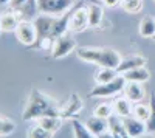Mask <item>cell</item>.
<instances>
[{
  "instance_id": "6da1fadb",
  "label": "cell",
  "mask_w": 155,
  "mask_h": 138,
  "mask_svg": "<svg viewBox=\"0 0 155 138\" xmlns=\"http://www.w3.org/2000/svg\"><path fill=\"white\" fill-rule=\"evenodd\" d=\"M59 110L61 107H58L54 99H51L50 96L39 90H33L28 98L27 107L22 113V118L25 121H33L42 117H51V115L59 117Z\"/></svg>"
},
{
  "instance_id": "7a4b0ae2",
  "label": "cell",
  "mask_w": 155,
  "mask_h": 138,
  "mask_svg": "<svg viewBox=\"0 0 155 138\" xmlns=\"http://www.w3.org/2000/svg\"><path fill=\"white\" fill-rule=\"evenodd\" d=\"M76 54L81 61L88 64H96L106 68H116L121 62V56L113 48L104 47H81L76 50Z\"/></svg>"
},
{
  "instance_id": "3957f363",
  "label": "cell",
  "mask_w": 155,
  "mask_h": 138,
  "mask_svg": "<svg viewBox=\"0 0 155 138\" xmlns=\"http://www.w3.org/2000/svg\"><path fill=\"white\" fill-rule=\"evenodd\" d=\"M126 85V79L123 74H118L115 79L106 82V84H96V87H93V90L88 93L90 98H109V96H115L116 93L123 92Z\"/></svg>"
},
{
  "instance_id": "277c9868",
  "label": "cell",
  "mask_w": 155,
  "mask_h": 138,
  "mask_svg": "<svg viewBox=\"0 0 155 138\" xmlns=\"http://www.w3.org/2000/svg\"><path fill=\"white\" fill-rule=\"evenodd\" d=\"M16 37L17 41L25 45V47H34L37 42V30L34 22L28 20V19H22L16 28Z\"/></svg>"
},
{
  "instance_id": "5b68a950",
  "label": "cell",
  "mask_w": 155,
  "mask_h": 138,
  "mask_svg": "<svg viewBox=\"0 0 155 138\" xmlns=\"http://www.w3.org/2000/svg\"><path fill=\"white\" fill-rule=\"evenodd\" d=\"M36 3L41 14L62 16L71 8L73 0H36Z\"/></svg>"
},
{
  "instance_id": "8992f818",
  "label": "cell",
  "mask_w": 155,
  "mask_h": 138,
  "mask_svg": "<svg viewBox=\"0 0 155 138\" xmlns=\"http://www.w3.org/2000/svg\"><path fill=\"white\" fill-rule=\"evenodd\" d=\"M58 16H50V14H39L36 16V19L33 20L37 30V42L44 41V39H53L51 33H53V27H54V20Z\"/></svg>"
},
{
  "instance_id": "52a82bcc",
  "label": "cell",
  "mask_w": 155,
  "mask_h": 138,
  "mask_svg": "<svg viewBox=\"0 0 155 138\" xmlns=\"http://www.w3.org/2000/svg\"><path fill=\"white\" fill-rule=\"evenodd\" d=\"M76 48V42L73 37L64 34V36H59L54 39L53 42V48H51V56L54 59H62L68 56L73 50Z\"/></svg>"
},
{
  "instance_id": "ba28073f",
  "label": "cell",
  "mask_w": 155,
  "mask_h": 138,
  "mask_svg": "<svg viewBox=\"0 0 155 138\" xmlns=\"http://www.w3.org/2000/svg\"><path fill=\"white\" fill-rule=\"evenodd\" d=\"M88 27V14H87V8H76L70 12V19H68V31L73 33H81Z\"/></svg>"
},
{
  "instance_id": "9c48e42d",
  "label": "cell",
  "mask_w": 155,
  "mask_h": 138,
  "mask_svg": "<svg viewBox=\"0 0 155 138\" xmlns=\"http://www.w3.org/2000/svg\"><path fill=\"white\" fill-rule=\"evenodd\" d=\"M22 20V16L19 14V11L11 8L6 11H2V17H0V25H2V31L5 33H11L16 31L19 22Z\"/></svg>"
},
{
  "instance_id": "30bf717a",
  "label": "cell",
  "mask_w": 155,
  "mask_h": 138,
  "mask_svg": "<svg viewBox=\"0 0 155 138\" xmlns=\"http://www.w3.org/2000/svg\"><path fill=\"white\" fill-rule=\"evenodd\" d=\"M124 96L129 99L130 103H140L144 99V95H146V90L141 82H134V81H126V85H124Z\"/></svg>"
},
{
  "instance_id": "8fae6325",
  "label": "cell",
  "mask_w": 155,
  "mask_h": 138,
  "mask_svg": "<svg viewBox=\"0 0 155 138\" xmlns=\"http://www.w3.org/2000/svg\"><path fill=\"white\" fill-rule=\"evenodd\" d=\"M146 64V58L141 56V54H129L126 58H121V62L120 65L116 67V71L120 74L121 73H126L129 70H134V68H138V67H144Z\"/></svg>"
},
{
  "instance_id": "7c38bea8",
  "label": "cell",
  "mask_w": 155,
  "mask_h": 138,
  "mask_svg": "<svg viewBox=\"0 0 155 138\" xmlns=\"http://www.w3.org/2000/svg\"><path fill=\"white\" fill-rule=\"evenodd\" d=\"M124 121V126H126V130L129 133V136L134 138V136H138L141 133H144L147 132L146 129V123L144 121H141L135 117H127V118H123Z\"/></svg>"
},
{
  "instance_id": "4fadbf2b",
  "label": "cell",
  "mask_w": 155,
  "mask_h": 138,
  "mask_svg": "<svg viewBox=\"0 0 155 138\" xmlns=\"http://www.w3.org/2000/svg\"><path fill=\"white\" fill-rule=\"evenodd\" d=\"M112 107H113V113L118 115L120 118H127L132 117V106L130 101L124 96V98H113L112 101Z\"/></svg>"
},
{
  "instance_id": "5bb4252c",
  "label": "cell",
  "mask_w": 155,
  "mask_h": 138,
  "mask_svg": "<svg viewBox=\"0 0 155 138\" xmlns=\"http://www.w3.org/2000/svg\"><path fill=\"white\" fill-rule=\"evenodd\" d=\"M109 130L112 132L113 138H130L129 133H127V130H126L123 118H120L115 113L109 118Z\"/></svg>"
},
{
  "instance_id": "9a60e30c",
  "label": "cell",
  "mask_w": 155,
  "mask_h": 138,
  "mask_svg": "<svg viewBox=\"0 0 155 138\" xmlns=\"http://www.w3.org/2000/svg\"><path fill=\"white\" fill-rule=\"evenodd\" d=\"M84 124L88 127V130H90V132H93L96 136H98L99 133H102V132L109 130V120L101 118V117H96V115L90 117Z\"/></svg>"
},
{
  "instance_id": "2e32d148",
  "label": "cell",
  "mask_w": 155,
  "mask_h": 138,
  "mask_svg": "<svg viewBox=\"0 0 155 138\" xmlns=\"http://www.w3.org/2000/svg\"><path fill=\"white\" fill-rule=\"evenodd\" d=\"M126 81H134V82H146L149 78H150V73L146 67H138V68H134V70H129L126 73H121Z\"/></svg>"
},
{
  "instance_id": "e0dca14e",
  "label": "cell",
  "mask_w": 155,
  "mask_h": 138,
  "mask_svg": "<svg viewBox=\"0 0 155 138\" xmlns=\"http://www.w3.org/2000/svg\"><path fill=\"white\" fill-rule=\"evenodd\" d=\"M81 109H82V101H81V99H78L76 95H73L71 99H68V103L64 106V107H61L59 117H61V118H68V117L78 113Z\"/></svg>"
},
{
  "instance_id": "ac0fdd59",
  "label": "cell",
  "mask_w": 155,
  "mask_h": 138,
  "mask_svg": "<svg viewBox=\"0 0 155 138\" xmlns=\"http://www.w3.org/2000/svg\"><path fill=\"white\" fill-rule=\"evenodd\" d=\"M87 14H88V27H92V28L99 27V23L102 20V16H104L102 6L98 5V3H90L87 6Z\"/></svg>"
},
{
  "instance_id": "d6986e66",
  "label": "cell",
  "mask_w": 155,
  "mask_h": 138,
  "mask_svg": "<svg viewBox=\"0 0 155 138\" xmlns=\"http://www.w3.org/2000/svg\"><path fill=\"white\" fill-rule=\"evenodd\" d=\"M37 124L42 126L44 129L50 130L51 133H56L61 126H62V118L61 117H56V115H51V117H42L37 120Z\"/></svg>"
},
{
  "instance_id": "ffe728a7",
  "label": "cell",
  "mask_w": 155,
  "mask_h": 138,
  "mask_svg": "<svg viewBox=\"0 0 155 138\" xmlns=\"http://www.w3.org/2000/svg\"><path fill=\"white\" fill-rule=\"evenodd\" d=\"M138 33L143 37H153L155 36V17L153 16H144L140 20Z\"/></svg>"
},
{
  "instance_id": "44dd1931",
  "label": "cell",
  "mask_w": 155,
  "mask_h": 138,
  "mask_svg": "<svg viewBox=\"0 0 155 138\" xmlns=\"http://www.w3.org/2000/svg\"><path fill=\"white\" fill-rule=\"evenodd\" d=\"M118 71H116V68H106V67H101V70L95 74V82L96 84H106L112 79H115L116 76H118Z\"/></svg>"
},
{
  "instance_id": "7402d4cb",
  "label": "cell",
  "mask_w": 155,
  "mask_h": 138,
  "mask_svg": "<svg viewBox=\"0 0 155 138\" xmlns=\"http://www.w3.org/2000/svg\"><path fill=\"white\" fill-rule=\"evenodd\" d=\"M71 127H73V133H74V138H98L93 132H90L88 127L85 126V124L79 123L73 120L71 121Z\"/></svg>"
},
{
  "instance_id": "603a6c76",
  "label": "cell",
  "mask_w": 155,
  "mask_h": 138,
  "mask_svg": "<svg viewBox=\"0 0 155 138\" xmlns=\"http://www.w3.org/2000/svg\"><path fill=\"white\" fill-rule=\"evenodd\" d=\"M149 113H150V106L149 104H144L143 101L135 103V106L132 109V117H135V118L146 123L147 118H149Z\"/></svg>"
},
{
  "instance_id": "cb8c5ba5",
  "label": "cell",
  "mask_w": 155,
  "mask_h": 138,
  "mask_svg": "<svg viewBox=\"0 0 155 138\" xmlns=\"http://www.w3.org/2000/svg\"><path fill=\"white\" fill-rule=\"evenodd\" d=\"M27 136L28 138H53V133L47 129H44L42 126H39V124H36V126L28 129Z\"/></svg>"
},
{
  "instance_id": "d4e9b609",
  "label": "cell",
  "mask_w": 155,
  "mask_h": 138,
  "mask_svg": "<svg viewBox=\"0 0 155 138\" xmlns=\"http://www.w3.org/2000/svg\"><path fill=\"white\" fill-rule=\"evenodd\" d=\"M93 115L109 120V118L113 115V107H112V104H110V103H99V104L95 107Z\"/></svg>"
},
{
  "instance_id": "484cf974",
  "label": "cell",
  "mask_w": 155,
  "mask_h": 138,
  "mask_svg": "<svg viewBox=\"0 0 155 138\" xmlns=\"http://www.w3.org/2000/svg\"><path fill=\"white\" fill-rule=\"evenodd\" d=\"M149 106H150V113H149V118L146 121V129H147V132L155 133V93L150 95Z\"/></svg>"
},
{
  "instance_id": "4316f807",
  "label": "cell",
  "mask_w": 155,
  "mask_h": 138,
  "mask_svg": "<svg viewBox=\"0 0 155 138\" xmlns=\"http://www.w3.org/2000/svg\"><path fill=\"white\" fill-rule=\"evenodd\" d=\"M123 9L126 12H130V14H138V12L143 9V0H126L121 3Z\"/></svg>"
},
{
  "instance_id": "83f0119b",
  "label": "cell",
  "mask_w": 155,
  "mask_h": 138,
  "mask_svg": "<svg viewBox=\"0 0 155 138\" xmlns=\"http://www.w3.org/2000/svg\"><path fill=\"white\" fill-rule=\"evenodd\" d=\"M14 129H16L14 121L0 117V136H6V135L12 133V132H14Z\"/></svg>"
},
{
  "instance_id": "f1b7e54d",
  "label": "cell",
  "mask_w": 155,
  "mask_h": 138,
  "mask_svg": "<svg viewBox=\"0 0 155 138\" xmlns=\"http://www.w3.org/2000/svg\"><path fill=\"white\" fill-rule=\"evenodd\" d=\"M31 0H11V3H9V8H14V9H22L27 3H30Z\"/></svg>"
},
{
  "instance_id": "f546056e",
  "label": "cell",
  "mask_w": 155,
  "mask_h": 138,
  "mask_svg": "<svg viewBox=\"0 0 155 138\" xmlns=\"http://www.w3.org/2000/svg\"><path fill=\"white\" fill-rule=\"evenodd\" d=\"M102 3H104L107 8H116L123 3V0H102Z\"/></svg>"
},
{
  "instance_id": "4dcf8cb0",
  "label": "cell",
  "mask_w": 155,
  "mask_h": 138,
  "mask_svg": "<svg viewBox=\"0 0 155 138\" xmlns=\"http://www.w3.org/2000/svg\"><path fill=\"white\" fill-rule=\"evenodd\" d=\"M98 138H113V135H112V132H110V130H106V132L99 133V135H98Z\"/></svg>"
},
{
  "instance_id": "1f68e13d",
  "label": "cell",
  "mask_w": 155,
  "mask_h": 138,
  "mask_svg": "<svg viewBox=\"0 0 155 138\" xmlns=\"http://www.w3.org/2000/svg\"><path fill=\"white\" fill-rule=\"evenodd\" d=\"M134 138H155V136H153V133H150V132H144V133H141V135H138V136H134Z\"/></svg>"
},
{
  "instance_id": "d6a6232c",
  "label": "cell",
  "mask_w": 155,
  "mask_h": 138,
  "mask_svg": "<svg viewBox=\"0 0 155 138\" xmlns=\"http://www.w3.org/2000/svg\"><path fill=\"white\" fill-rule=\"evenodd\" d=\"M11 0H0V5H9Z\"/></svg>"
},
{
  "instance_id": "836d02e7",
  "label": "cell",
  "mask_w": 155,
  "mask_h": 138,
  "mask_svg": "<svg viewBox=\"0 0 155 138\" xmlns=\"http://www.w3.org/2000/svg\"><path fill=\"white\" fill-rule=\"evenodd\" d=\"M0 17H2V11H0ZM0 34H2V25H0Z\"/></svg>"
},
{
  "instance_id": "e575fe53",
  "label": "cell",
  "mask_w": 155,
  "mask_h": 138,
  "mask_svg": "<svg viewBox=\"0 0 155 138\" xmlns=\"http://www.w3.org/2000/svg\"><path fill=\"white\" fill-rule=\"evenodd\" d=\"M152 39H153V41H155V36H153V37H152Z\"/></svg>"
},
{
  "instance_id": "d590c367",
  "label": "cell",
  "mask_w": 155,
  "mask_h": 138,
  "mask_svg": "<svg viewBox=\"0 0 155 138\" xmlns=\"http://www.w3.org/2000/svg\"><path fill=\"white\" fill-rule=\"evenodd\" d=\"M123 2H126V0H123Z\"/></svg>"
},
{
  "instance_id": "8d00e7d4",
  "label": "cell",
  "mask_w": 155,
  "mask_h": 138,
  "mask_svg": "<svg viewBox=\"0 0 155 138\" xmlns=\"http://www.w3.org/2000/svg\"><path fill=\"white\" fill-rule=\"evenodd\" d=\"M0 138H3V136H0Z\"/></svg>"
}]
</instances>
